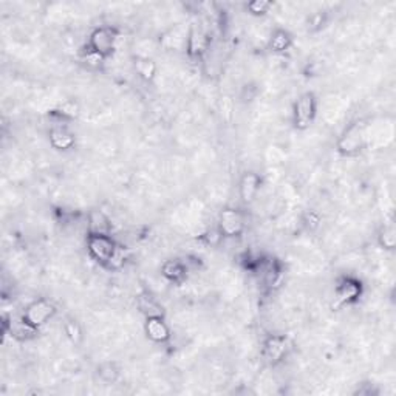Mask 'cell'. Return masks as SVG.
<instances>
[{"label":"cell","instance_id":"cell-1","mask_svg":"<svg viewBox=\"0 0 396 396\" xmlns=\"http://www.w3.org/2000/svg\"><path fill=\"white\" fill-rule=\"evenodd\" d=\"M370 141V124L366 119H355L344 127L336 141L337 154L344 158L359 156Z\"/></svg>","mask_w":396,"mask_h":396},{"label":"cell","instance_id":"cell-2","mask_svg":"<svg viewBox=\"0 0 396 396\" xmlns=\"http://www.w3.org/2000/svg\"><path fill=\"white\" fill-rule=\"evenodd\" d=\"M119 37H121V33H119L118 28L112 27V25H101V27L90 31L89 37H87L85 48L109 61L118 50Z\"/></svg>","mask_w":396,"mask_h":396},{"label":"cell","instance_id":"cell-3","mask_svg":"<svg viewBox=\"0 0 396 396\" xmlns=\"http://www.w3.org/2000/svg\"><path fill=\"white\" fill-rule=\"evenodd\" d=\"M319 103L313 92L300 93L298 99L294 101L291 109V121L294 129L299 132H305L313 125L317 118Z\"/></svg>","mask_w":396,"mask_h":396},{"label":"cell","instance_id":"cell-4","mask_svg":"<svg viewBox=\"0 0 396 396\" xmlns=\"http://www.w3.org/2000/svg\"><path fill=\"white\" fill-rule=\"evenodd\" d=\"M56 314H58V306L53 300L41 298L31 300L30 304L23 308V313L21 319L25 324L36 331L43 329L50 320H53Z\"/></svg>","mask_w":396,"mask_h":396},{"label":"cell","instance_id":"cell-5","mask_svg":"<svg viewBox=\"0 0 396 396\" xmlns=\"http://www.w3.org/2000/svg\"><path fill=\"white\" fill-rule=\"evenodd\" d=\"M87 253L92 260L99 263L105 268L107 263L115 256L119 243L112 237V234H95V232H87L85 237Z\"/></svg>","mask_w":396,"mask_h":396},{"label":"cell","instance_id":"cell-6","mask_svg":"<svg viewBox=\"0 0 396 396\" xmlns=\"http://www.w3.org/2000/svg\"><path fill=\"white\" fill-rule=\"evenodd\" d=\"M364 296V284L355 275H342L335 284V302L333 306L341 310L345 306L356 305Z\"/></svg>","mask_w":396,"mask_h":396},{"label":"cell","instance_id":"cell-7","mask_svg":"<svg viewBox=\"0 0 396 396\" xmlns=\"http://www.w3.org/2000/svg\"><path fill=\"white\" fill-rule=\"evenodd\" d=\"M247 213L238 207H223L218 213L217 228L222 232L223 238H238L247 231Z\"/></svg>","mask_w":396,"mask_h":396},{"label":"cell","instance_id":"cell-8","mask_svg":"<svg viewBox=\"0 0 396 396\" xmlns=\"http://www.w3.org/2000/svg\"><path fill=\"white\" fill-rule=\"evenodd\" d=\"M211 48V36L201 22L194 21L189 25V34L186 42V54L192 62L203 59V56Z\"/></svg>","mask_w":396,"mask_h":396},{"label":"cell","instance_id":"cell-9","mask_svg":"<svg viewBox=\"0 0 396 396\" xmlns=\"http://www.w3.org/2000/svg\"><path fill=\"white\" fill-rule=\"evenodd\" d=\"M291 348V342L285 335H269L262 344L260 356L265 364L271 367L279 366L285 361L288 351Z\"/></svg>","mask_w":396,"mask_h":396},{"label":"cell","instance_id":"cell-10","mask_svg":"<svg viewBox=\"0 0 396 396\" xmlns=\"http://www.w3.org/2000/svg\"><path fill=\"white\" fill-rule=\"evenodd\" d=\"M262 189V177L260 174L254 171H247L242 174L238 180V198L244 206H251L259 197Z\"/></svg>","mask_w":396,"mask_h":396},{"label":"cell","instance_id":"cell-11","mask_svg":"<svg viewBox=\"0 0 396 396\" xmlns=\"http://www.w3.org/2000/svg\"><path fill=\"white\" fill-rule=\"evenodd\" d=\"M144 333L150 342L154 344H167L172 337V330L166 322L165 316H149L144 320Z\"/></svg>","mask_w":396,"mask_h":396},{"label":"cell","instance_id":"cell-12","mask_svg":"<svg viewBox=\"0 0 396 396\" xmlns=\"http://www.w3.org/2000/svg\"><path fill=\"white\" fill-rule=\"evenodd\" d=\"M50 146L59 152H68L76 146V135L68 129V125H53L48 134Z\"/></svg>","mask_w":396,"mask_h":396},{"label":"cell","instance_id":"cell-13","mask_svg":"<svg viewBox=\"0 0 396 396\" xmlns=\"http://www.w3.org/2000/svg\"><path fill=\"white\" fill-rule=\"evenodd\" d=\"M189 271L187 263L180 259H169L161 265V275L172 285H183Z\"/></svg>","mask_w":396,"mask_h":396},{"label":"cell","instance_id":"cell-14","mask_svg":"<svg viewBox=\"0 0 396 396\" xmlns=\"http://www.w3.org/2000/svg\"><path fill=\"white\" fill-rule=\"evenodd\" d=\"M268 48L274 54H285L294 45V37L286 28H274L268 37Z\"/></svg>","mask_w":396,"mask_h":396},{"label":"cell","instance_id":"cell-15","mask_svg":"<svg viewBox=\"0 0 396 396\" xmlns=\"http://www.w3.org/2000/svg\"><path fill=\"white\" fill-rule=\"evenodd\" d=\"M134 68H135V73L138 74V78H140L143 83H154L156 74H158V65H156V62L149 58V56H135L134 58Z\"/></svg>","mask_w":396,"mask_h":396},{"label":"cell","instance_id":"cell-16","mask_svg":"<svg viewBox=\"0 0 396 396\" xmlns=\"http://www.w3.org/2000/svg\"><path fill=\"white\" fill-rule=\"evenodd\" d=\"M87 232L95 234H112V220L104 211L93 209L87 216Z\"/></svg>","mask_w":396,"mask_h":396},{"label":"cell","instance_id":"cell-17","mask_svg":"<svg viewBox=\"0 0 396 396\" xmlns=\"http://www.w3.org/2000/svg\"><path fill=\"white\" fill-rule=\"evenodd\" d=\"M136 306H138V310H140V313L144 314V317L165 316V310H163V306L149 291H143L138 294Z\"/></svg>","mask_w":396,"mask_h":396},{"label":"cell","instance_id":"cell-18","mask_svg":"<svg viewBox=\"0 0 396 396\" xmlns=\"http://www.w3.org/2000/svg\"><path fill=\"white\" fill-rule=\"evenodd\" d=\"M376 243L382 251H393L396 247V229L395 223L388 222L384 223L378 229V234H376Z\"/></svg>","mask_w":396,"mask_h":396},{"label":"cell","instance_id":"cell-19","mask_svg":"<svg viewBox=\"0 0 396 396\" xmlns=\"http://www.w3.org/2000/svg\"><path fill=\"white\" fill-rule=\"evenodd\" d=\"M62 331H64L68 342L73 344L74 347H78V345L84 342L83 325H81L74 317H65L64 324H62Z\"/></svg>","mask_w":396,"mask_h":396},{"label":"cell","instance_id":"cell-20","mask_svg":"<svg viewBox=\"0 0 396 396\" xmlns=\"http://www.w3.org/2000/svg\"><path fill=\"white\" fill-rule=\"evenodd\" d=\"M98 375L99 379L103 381L104 384H115L119 379V376H121V370H119L115 362L107 361L98 367Z\"/></svg>","mask_w":396,"mask_h":396},{"label":"cell","instance_id":"cell-21","mask_svg":"<svg viewBox=\"0 0 396 396\" xmlns=\"http://www.w3.org/2000/svg\"><path fill=\"white\" fill-rule=\"evenodd\" d=\"M244 10H247L248 14L254 17H265L269 12H273L274 3L267 2V0H254V2L244 5Z\"/></svg>","mask_w":396,"mask_h":396},{"label":"cell","instance_id":"cell-22","mask_svg":"<svg viewBox=\"0 0 396 396\" xmlns=\"http://www.w3.org/2000/svg\"><path fill=\"white\" fill-rule=\"evenodd\" d=\"M300 225L308 232H316L320 228V225H322V217H320L317 211H305L300 217Z\"/></svg>","mask_w":396,"mask_h":396},{"label":"cell","instance_id":"cell-23","mask_svg":"<svg viewBox=\"0 0 396 396\" xmlns=\"http://www.w3.org/2000/svg\"><path fill=\"white\" fill-rule=\"evenodd\" d=\"M326 22V11H314L306 17V30L308 33H317V31L325 27Z\"/></svg>","mask_w":396,"mask_h":396}]
</instances>
